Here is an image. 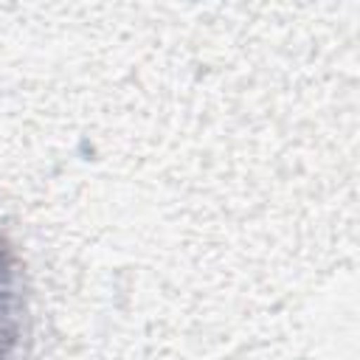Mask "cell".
<instances>
[{"label":"cell","instance_id":"obj_1","mask_svg":"<svg viewBox=\"0 0 360 360\" xmlns=\"http://www.w3.org/2000/svg\"><path fill=\"white\" fill-rule=\"evenodd\" d=\"M6 312H8V278H6V264H3V256H0V335H3Z\"/></svg>","mask_w":360,"mask_h":360}]
</instances>
